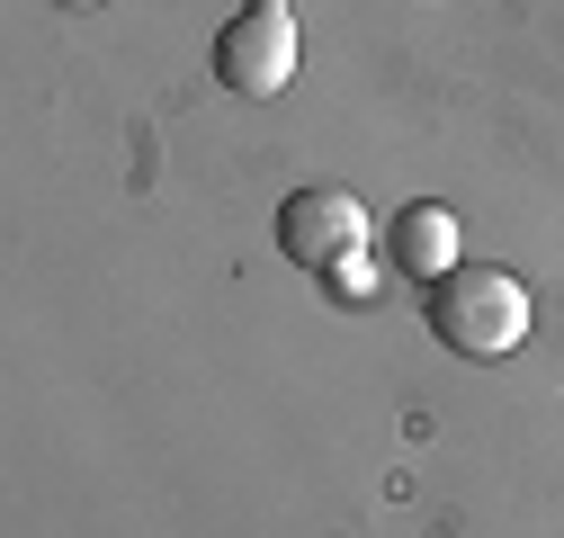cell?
<instances>
[{"label":"cell","instance_id":"obj_2","mask_svg":"<svg viewBox=\"0 0 564 538\" xmlns=\"http://www.w3.org/2000/svg\"><path fill=\"white\" fill-rule=\"evenodd\" d=\"M216 82L234 99H269L296 82V19L288 10H242L216 28Z\"/></svg>","mask_w":564,"mask_h":538},{"label":"cell","instance_id":"obj_1","mask_svg":"<svg viewBox=\"0 0 564 538\" xmlns=\"http://www.w3.org/2000/svg\"><path fill=\"white\" fill-rule=\"evenodd\" d=\"M431 342L448 359H511L529 342V288L511 279V269H448V279H431Z\"/></svg>","mask_w":564,"mask_h":538},{"label":"cell","instance_id":"obj_3","mask_svg":"<svg viewBox=\"0 0 564 538\" xmlns=\"http://www.w3.org/2000/svg\"><path fill=\"white\" fill-rule=\"evenodd\" d=\"M278 251L323 279V269H340L349 251H368V207L349 189H296L288 207H278Z\"/></svg>","mask_w":564,"mask_h":538},{"label":"cell","instance_id":"obj_7","mask_svg":"<svg viewBox=\"0 0 564 538\" xmlns=\"http://www.w3.org/2000/svg\"><path fill=\"white\" fill-rule=\"evenodd\" d=\"M63 10H99V0H63Z\"/></svg>","mask_w":564,"mask_h":538},{"label":"cell","instance_id":"obj_5","mask_svg":"<svg viewBox=\"0 0 564 538\" xmlns=\"http://www.w3.org/2000/svg\"><path fill=\"white\" fill-rule=\"evenodd\" d=\"M323 297H349V305H368V297H377V269H368V251H349L340 269H323Z\"/></svg>","mask_w":564,"mask_h":538},{"label":"cell","instance_id":"obj_4","mask_svg":"<svg viewBox=\"0 0 564 538\" xmlns=\"http://www.w3.org/2000/svg\"><path fill=\"white\" fill-rule=\"evenodd\" d=\"M386 260H394V269H412L421 288L448 279V269H457V216H448V207H431V197H412V207L386 225Z\"/></svg>","mask_w":564,"mask_h":538},{"label":"cell","instance_id":"obj_6","mask_svg":"<svg viewBox=\"0 0 564 538\" xmlns=\"http://www.w3.org/2000/svg\"><path fill=\"white\" fill-rule=\"evenodd\" d=\"M242 10H288V0H242Z\"/></svg>","mask_w":564,"mask_h":538}]
</instances>
